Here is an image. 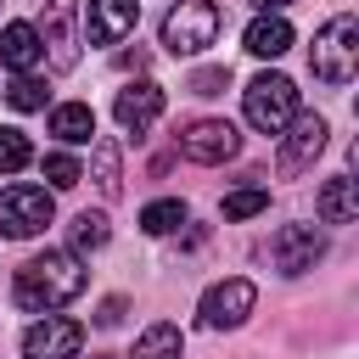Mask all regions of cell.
Returning a JSON list of instances; mask_svg holds the SVG:
<instances>
[{"label": "cell", "instance_id": "obj_1", "mask_svg": "<svg viewBox=\"0 0 359 359\" xmlns=\"http://www.w3.org/2000/svg\"><path fill=\"white\" fill-rule=\"evenodd\" d=\"M79 292H84V269H79L73 252H39V258H28V264L17 269V280H11V303L28 309V314H56V309L73 303Z\"/></svg>", "mask_w": 359, "mask_h": 359}, {"label": "cell", "instance_id": "obj_2", "mask_svg": "<svg viewBox=\"0 0 359 359\" xmlns=\"http://www.w3.org/2000/svg\"><path fill=\"white\" fill-rule=\"evenodd\" d=\"M309 73L320 79V84H331V90H342V84H353V73H359V17H331L320 34H314V50H309Z\"/></svg>", "mask_w": 359, "mask_h": 359}, {"label": "cell", "instance_id": "obj_3", "mask_svg": "<svg viewBox=\"0 0 359 359\" xmlns=\"http://www.w3.org/2000/svg\"><path fill=\"white\" fill-rule=\"evenodd\" d=\"M241 107H247V123H252L258 135H280V129L297 118V84H292L286 73H258V79L247 84Z\"/></svg>", "mask_w": 359, "mask_h": 359}, {"label": "cell", "instance_id": "obj_4", "mask_svg": "<svg viewBox=\"0 0 359 359\" xmlns=\"http://www.w3.org/2000/svg\"><path fill=\"white\" fill-rule=\"evenodd\" d=\"M219 28H224V17H219L213 0H180V6L163 17V45H168L174 56H202V50L219 39Z\"/></svg>", "mask_w": 359, "mask_h": 359}, {"label": "cell", "instance_id": "obj_5", "mask_svg": "<svg viewBox=\"0 0 359 359\" xmlns=\"http://www.w3.org/2000/svg\"><path fill=\"white\" fill-rule=\"evenodd\" d=\"M50 213H56V202L45 185H6L0 191V236H17V241L39 236L50 224Z\"/></svg>", "mask_w": 359, "mask_h": 359}, {"label": "cell", "instance_id": "obj_6", "mask_svg": "<svg viewBox=\"0 0 359 359\" xmlns=\"http://www.w3.org/2000/svg\"><path fill=\"white\" fill-rule=\"evenodd\" d=\"M264 258H269L280 275H303V269H314V264L325 258V236H320L314 224H280V230L269 236Z\"/></svg>", "mask_w": 359, "mask_h": 359}, {"label": "cell", "instance_id": "obj_7", "mask_svg": "<svg viewBox=\"0 0 359 359\" xmlns=\"http://www.w3.org/2000/svg\"><path fill=\"white\" fill-rule=\"evenodd\" d=\"M180 151L191 163H230L241 151V135H236L230 118H196V123L180 129Z\"/></svg>", "mask_w": 359, "mask_h": 359}, {"label": "cell", "instance_id": "obj_8", "mask_svg": "<svg viewBox=\"0 0 359 359\" xmlns=\"http://www.w3.org/2000/svg\"><path fill=\"white\" fill-rule=\"evenodd\" d=\"M252 303H258V286L241 280V275H230V280L208 286V297H202V325H208V331H230V325H241V320L252 314Z\"/></svg>", "mask_w": 359, "mask_h": 359}, {"label": "cell", "instance_id": "obj_9", "mask_svg": "<svg viewBox=\"0 0 359 359\" xmlns=\"http://www.w3.org/2000/svg\"><path fill=\"white\" fill-rule=\"evenodd\" d=\"M325 135H331V129H325V118H320V112H303V118H292V123H286V140H280V157H275V168H280L286 180H292V174H303V168H309V163L325 151Z\"/></svg>", "mask_w": 359, "mask_h": 359}, {"label": "cell", "instance_id": "obj_10", "mask_svg": "<svg viewBox=\"0 0 359 359\" xmlns=\"http://www.w3.org/2000/svg\"><path fill=\"white\" fill-rule=\"evenodd\" d=\"M79 348H84V325L62 314H45L22 337V359H79Z\"/></svg>", "mask_w": 359, "mask_h": 359}, {"label": "cell", "instance_id": "obj_11", "mask_svg": "<svg viewBox=\"0 0 359 359\" xmlns=\"http://www.w3.org/2000/svg\"><path fill=\"white\" fill-rule=\"evenodd\" d=\"M34 34H39V45H45V56H50L56 73H67L79 62V45H73V0H45Z\"/></svg>", "mask_w": 359, "mask_h": 359}, {"label": "cell", "instance_id": "obj_12", "mask_svg": "<svg viewBox=\"0 0 359 359\" xmlns=\"http://www.w3.org/2000/svg\"><path fill=\"white\" fill-rule=\"evenodd\" d=\"M135 17H140L135 0H90L84 6V39L90 45H118V39L135 34Z\"/></svg>", "mask_w": 359, "mask_h": 359}, {"label": "cell", "instance_id": "obj_13", "mask_svg": "<svg viewBox=\"0 0 359 359\" xmlns=\"http://www.w3.org/2000/svg\"><path fill=\"white\" fill-rule=\"evenodd\" d=\"M157 112H163V90H157L151 79H140V84L118 90V101H112V118H118L129 135H140V129H146Z\"/></svg>", "mask_w": 359, "mask_h": 359}, {"label": "cell", "instance_id": "obj_14", "mask_svg": "<svg viewBox=\"0 0 359 359\" xmlns=\"http://www.w3.org/2000/svg\"><path fill=\"white\" fill-rule=\"evenodd\" d=\"M0 62H6L11 73H34V67L45 62V45H39L34 22H6V34H0Z\"/></svg>", "mask_w": 359, "mask_h": 359}, {"label": "cell", "instance_id": "obj_15", "mask_svg": "<svg viewBox=\"0 0 359 359\" xmlns=\"http://www.w3.org/2000/svg\"><path fill=\"white\" fill-rule=\"evenodd\" d=\"M314 213H320L325 224H348V219L359 213V185H353L348 174L325 180V185H320V196H314Z\"/></svg>", "mask_w": 359, "mask_h": 359}, {"label": "cell", "instance_id": "obj_16", "mask_svg": "<svg viewBox=\"0 0 359 359\" xmlns=\"http://www.w3.org/2000/svg\"><path fill=\"white\" fill-rule=\"evenodd\" d=\"M247 50H252V56H269V62L286 56V50H292V22H286V17H269V11L252 17V22H247Z\"/></svg>", "mask_w": 359, "mask_h": 359}, {"label": "cell", "instance_id": "obj_17", "mask_svg": "<svg viewBox=\"0 0 359 359\" xmlns=\"http://www.w3.org/2000/svg\"><path fill=\"white\" fill-rule=\"evenodd\" d=\"M50 135L67 140V146H84V140L95 135V112H90V101H62V107L50 112Z\"/></svg>", "mask_w": 359, "mask_h": 359}, {"label": "cell", "instance_id": "obj_18", "mask_svg": "<svg viewBox=\"0 0 359 359\" xmlns=\"http://www.w3.org/2000/svg\"><path fill=\"white\" fill-rule=\"evenodd\" d=\"M180 348H185L180 325H168V320H151V325L140 331V342H135V353H129V359H180Z\"/></svg>", "mask_w": 359, "mask_h": 359}, {"label": "cell", "instance_id": "obj_19", "mask_svg": "<svg viewBox=\"0 0 359 359\" xmlns=\"http://www.w3.org/2000/svg\"><path fill=\"white\" fill-rule=\"evenodd\" d=\"M180 224H185V202H180V196H163V202H151V208L140 213V230H146V236H174Z\"/></svg>", "mask_w": 359, "mask_h": 359}, {"label": "cell", "instance_id": "obj_20", "mask_svg": "<svg viewBox=\"0 0 359 359\" xmlns=\"http://www.w3.org/2000/svg\"><path fill=\"white\" fill-rule=\"evenodd\" d=\"M95 185H101V196H118V191H123V163H118V140H95Z\"/></svg>", "mask_w": 359, "mask_h": 359}, {"label": "cell", "instance_id": "obj_21", "mask_svg": "<svg viewBox=\"0 0 359 359\" xmlns=\"http://www.w3.org/2000/svg\"><path fill=\"white\" fill-rule=\"evenodd\" d=\"M67 236H73V252H95V247H107L112 230H107V213H90V208H84V213L73 219Z\"/></svg>", "mask_w": 359, "mask_h": 359}, {"label": "cell", "instance_id": "obj_22", "mask_svg": "<svg viewBox=\"0 0 359 359\" xmlns=\"http://www.w3.org/2000/svg\"><path fill=\"white\" fill-rule=\"evenodd\" d=\"M28 163H34L28 135H22V129H0V174H17V168H28Z\"/></svg>", "mask_w": 359, "mask_h": 359}, {"label": "cell", "instance_id": "obj_23", "mask_svg": "<svg viewBox=\"0 0 359 359\" xmlns=\"http://www.w3.org/2000/svg\"><path fill=\"white\" fill-rule=\"evenodd\" d=\"M6 101H11L17 112H39V107H45V84H39L34 73H17V79L6 84Z\"/></svg>", "mask_w": 359, "mask_h": 359}, {"label": "cell", "instance_id": "obj_24", "mask_svg": "<svg viewBox=\"0 0 359 359\" xmlns=\"http://www.w3.org/2000/svg\"><path fill=\"white\" fill-rule=\"evenodd\" d=\"M269 208V191L264 185H247V191H230L224 196V219H252V213H264Z\"/></svg>", "mask_w": 359, "mask_h": 359}, {"label": "cell", "instance_id": "obj_25", "mask_svg": "<svg viewBox=\"0 0 359 359\" xmlns=\"http://www.w3.org/2000/svg\"><path fill=\"white\" fill-rule=\"evenodd\" d=\"M45 180H50L56 191H73V185L84 180V168H79L67 151H50V157H45Z\"/></svg>", "mask_w": 359, "mask_h": 359}, {"label": "cell", "instance_id": "obj_26", "mask_svg": "<svg viewBox=\"0 0 359 359\" xmlns=\"http://www.w3.org/2000/svg\"><path fill=\"white\" fill-rule=\"evenodd\" d=\"M185 90H191V95H224V90H230V67H196Z\"/></svg>", "mask_w": 359, "mask_h": 359}, {"label": "cell", "instance_id": "obj_27", "mask_svg": "<svg viewBox=\"0 0 359 359\" xmlns=\"http://www.w3.org/2000/svg\"><path fill=\"white\" fill-rule=\"evenodd\" d=\"M123 309H129L123 297H107V303H101V314H95V325H118V320H123Z\"/></svg>", "mask_w": 359, "mask_h": 359}, {"label": "cell", "instance_id": "obj_28", "mask_svg": "<svg viewBox=\"0 0 359 359\" xmlns=\"http://www.w3.org/2000/svg\"><path fill=\"white\" fill-rule=\"evenodd\" d=\"M146 62H151L146 50H123V56H118V67H146Z\"/></svg>", "mask_w": 359, "mask_h": 359}, {"label": "cell", "instance_id": "obj_29", "mask_svg": "<svg viewBox=\"0 0 359 359\" xmlns=\"http://www.w3.org/2000/svg\"><path fill=\"white\" fill-rule=\"evenodd\" d=\"M252 6H264V11H275V6H286V0H252Z\"/></svg>", "mask_w": 359, "mask_h": 359}, {"label": "cell", "instance_id": "obj_30", "mask_svg": "<svg viewBox=\"0 0 359 359\" xmlns=\"http://www.w3.org/2000/svg\"><path fill=\"white\" fill-rule=\"evenodd\" d=\"M101 359H112V353H101Z\"/></svg>", "mask_w": 359, "mask_h": 359}]
</instances>
